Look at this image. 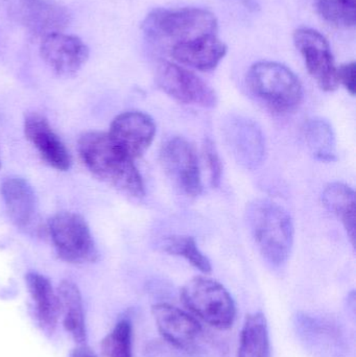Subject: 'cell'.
I'll list each match as a JSON object with an SVG mask.
<instances>
[{
  "label": "cell",
  "instance_id": "9",
  "mask_svg": "<svg viewBox=\"0 0 356 357\" xmlns=\"http://www.w3.org/2000/svg\"><path fill=\"white\" fill-rule=\"evenodd\" d=\"M160 163L173 182L189 197L202 193L200 163L194 146L183 137H171L161 146Z\"/></svg>",
  "mask_w": 356,
  "mask_h": 357
},
{
  "label": "cell",
  "instance_id": "8",
  "mask_svg": "<svg viewBox=\"0 0 356 357\" xmlns=\"http://www.w3.org/2000/svg\"><path fill=\"white\" fill-rule=\"evenodd\" d=\"M293 37L307 71L318 86L326 92L338 89V67L327 39L311 27H299Z\"/></svg>",
  "mask_w": 356,
  "mask_h": 357
},
{
  "label": "cell",
  "instance_id": "11",
  "mask_svg": "<svg viewBox=\"0 0 356 357\" xmlns=\"http://www.w3.org/2000/svg\"><path fill=\"white\" fill-rule=\"evenodd\" d=\"M8 15L29 33L45 37L60 33L68 25L70 15L64 6L50 0H2Z\"/></svg>",
  "mask_w": 356,
  "mask_h": 357
},
{
  "label": "cell",
  "instance_id": "28",
  "mask_svg": "<svg viewBox=\"0 0 356 357\" xmlns=\"http://www.w3.org/2000/svg\"><path fill=\"white\" fill-rule=\"evenodd\" d=\"M69 357H98L95 352L92 351L87 346L81 345L75 348L69 354Z\"/></svg>",
  "mask_w": 356,
  "mask_h": 357
},
{
  "label": "cell",
  "instance_id": "19",
  "mask_svg": "<svg viewBox=\"0 0 356 357\" xmlns=\"http://www.w3.org/2000/svg\"><path fill=\"white\" fill-rule=\"evenodd\" d=\"M56 296L59 312L62 314L65 329L79 345H84L87 337L83 300L79 287L71 281H62L59 285Z\"/></svg>",
  "mask_w": 356,
  "mask_h": 357
},
{
  "label": "cell",
  "instance_id": "24",
  "mask_svg": "<svg viewBox=\"0 0 356 357\" xmlns=\"http://www.w3.org/2000/svg\"><path fill=\"white\" fill-rule=\"evenodd\" d=\"M163 250L171 255L183 257L204 274H209L212 270L210 260L200 251L194 237L181 235L167 237L163 243Z\"/></svg>",
  "mask_w": 356,
  "mask_h": 357
},
{
  "label": "cell",
  "instance_id": "4",
  "mask_svg": "<svg viewBox=\"0 0 356 357\" xmlns=\"http://www.w3.org/2000/svg\"><path fill=\"white\" fill-rule=\"evenodd\" d=\"M144 35L153 43L171 46L217 33L212 13L201 8H157L144 19Z\"/></svg>",
  "mask_w": 356,
  "mask_h": 357
},
{
  "label": "cell",
  "instance_id": "26",
  "mask_svg": "<svg viewBox=\"0 0 356 357\" xmlns=\"http://www.w3.org/2000/svg\"><path fill=\"white\" fill-rule=\"evenodd\" d=\"M203 156L208 167L211 186L219 187L223 175V165L215 144L209 138L205 139L203 144Z\"/></svg>",
  "mask_w": 356,
  "mask_h": 357
},
{
  "label": "cell",
  "instance_id": "7",
  "mask_svg": "<svg viewBox=\"0 0 356 357\" xmlns=\"http://www.w3.org/2000/svg\"><path fill=\"white\" fill-rule=\"evenodd\" d=\"M156 84L167 96L185 105L215 108L217 96L204 79L169 61H160L156 67Z\"/></svg>",
  "mask_w": 356,
  "mask_h": 357
},
{
  "label": "cell",
  "instance_id": "3",
  "mask_svg": "<svg viewBox=\"0 0 356 357\" xmlns=\"http://www.w3.org/2000/svg\"><path fill=\"white\" fill-rule=\"evenodd\" d=\"M249 92L278 114L296 110L303 100L300 79L286 65L272 61L255 63L246 77Z\"/></svg>",
  "mask_w": 356,
  "mask_h": 357
},
{
  "label": "cell",
  "instance_id": "20",
  "mask_svg": "<svg viewBox=\"0 0 356 357\" xmlns=\"http://www.w3.org/2000/svg\"><path fill=\"white\" fill-rule=\"evenodd\" d=\"M325 207L338 218L346 230L351 243H355V192L344 183L334 182L326 186L322 195Z\"/></svg>",
  "mask_w": 356,
  "mask_h": 357
},
{
  "label": "cell",
  "instance_id": "27",
  "mask_svg": "<svg viewBox=\"0 0 356 357\" xmlns=\"http://www.w3.org/2000/svg\"><path fill=\"white\" fill-rule=\"evenodd\" d=\"M355 62L343 64L338 68L339 84H342L351 96H355Z\"/></svg>",
  "mask_w": 356,
  "mask_h": 357
},
{
  "label": "cell",
  "instance_id": "6",
  "mask_svg": "<svg viewBox=\"0 0 356 357\" xmlns=\"http://www.w3.org/2000/svg\"><path fill=\"white\" fill-rule=\"evenodd\" d=\"M49 232L59 256L70 264L96 261L98 249L86 220L73 212H60L49 222Z\"/></svg>",
  "mask_w": 356,
  "mask_h": 357
},
{
  "label": "cell",
  "instance_id": "1",
  "mask_svg": "<svg viewBox=\"0 0 356 357\" xmlns=\"http://www.w3.org/2000/svg\"><path fill=\"white\" fill-rule=\"evenodd\" d=\"M79 152L86 167L95 177L127 197H144V180L134 165V159L118 148L108 133L84 134L79 140Z\"/></svg>",
  "mask_w": 356,
  "mask_h": 357
},
{
  "label": "cell",
  "instance_id": "10",
  "mask_svg": "<svg viewBox=\"0 0 356 357\" xmlns=\"http://www.w3.org/2000/svg\"><path fill=\"white\" fill-rule=\"evenodd\" d=\"M223 136L238 165L247 169H255L263 165L267 153L265 138L254 121L232 115L224 123Z\"/></svg>",
  "mask_w": 356,
  "mask_h": 357
},
{
  "label": "cell",
  "instance_id": "25",
  "mask_svg": "<svg viewBox=\"0 0 356 357\" xmlns=\"http://www.w3.org/2000/svg\"><path fill=\"white\" fill-rule=\"evenodd\" d=\"M102 354L106 357H134L133 328L129 320L119 321L102 340Z\"/></svg>",
  "mask_w": 356,
  "mask_h": 357
},
{
  "label": "cell",
  "instance_id": "18",
  "mask_svg": "<svg viewBox=\"0 0 356 357\" xmlns=\"http://www.w3.org/2000/svg\"><path fill=\"white\" fill-rule=\"evenodd\" d=\"M27 289L35 303L36 318L42 331L52 335L60 316L58 296L49 279L38 273H29L25 277Z\"/></svg>",
  "mask_w": 356,
  "mask_h": 357
},
{
  "label": "cell",
  "instance_id": "5",
  "mask_svg": "<svg viewBox=\"0 0 356 357\" xmlns=\"http://www.w3.org/2000/svg\"><path fill=\"white\" fill-rule=\"evenodd\" d=\"M182 302L199 319L213 328L227 331L233 326L236 306L221 283L204 276L188 280L181 289Z\"/></svg>",
  "mask_w": 356,
  "mask_h": 357
},
{
  "label": "cell",
  "instance_id": "17",
  "mask_svg": "<svg viewBox=\"0 0 356 357\" xmlns=\"http://www.w3.org/2000/svg\"><path fill=\"white\" fill-rule=\"evenodd\" d=\"M2 197L12 222L19 228H26L37 212L35 191L26 180L8 177L2 183Z\"/></svg>",
  "mask_w": 356,
  "mask_h": 357
},
{
  "label": "cell",
  "instance_id": "15",
  "mask_svg": "<svg viewBox=\"0 0 356 357\" xmlns=\"http://www.w3.org/2000/svg\"><path fill=\"white\" fill-rule=\"evenodd\" d=\"M171 56L182 65L200 71L215 69L225 58L228 47L217 33L201 36L171 46Z\"/></svg>",
  "mask_w": 356,
  "mask_h": 357
},
{
  "label": "cell",
  "instance_id": "12",
  "mask_svg": "<svg viewBox=\"0 0 356 357\" xmlns=\"http://www.w3.org/2000/svg\"><path fill=\"white\" fill-rule=\"evenodd\" d=\"M40 54L48 67L60 77L81 70L89 58V48L77 36L52 33L42 38Z\"/></svg>",
  "mask_w": 356,
  "mask_h": 357
},
{
  "label": "cell",
  "instance_id": "22",
  "mask_svg": "<svg viewBox=\"0 0 356 357\" xmlns=\"http://www.w3.org/2000/svg\"><path fill=\"white\" fill-rule=\"evenodd\" d=\"M303 137L311 154L322 162H332L338 156L334 128L327 119L314 117L303 127Z\"/></svg>",
  "mask_w": 356,
  "mask_h": 357
},
{
  "label": "cell",
  "instance_id": "13",
  "mask_svg": "<svg viewBox=\"0 0 356 357\" xmlns=\"http://www.w3.org/2000/svg\"><path fill=\"white\" fill-rule=\"evenodd\" d=\"M108 135L127 156L139 158L154 142L156 125L150 115L129 111L115 117Z\"/></svg>",
  "mask_w": 356,
  "mask_h": 357
},
{
  "label": "cell",
  "instance_id": "23",
  "mask_svg": "<svg viewBox=\"0 0 356 357\" xmlns=\"http://www.w3.org/2000/svg\"><path fill=\"white\" fill-rule=\"evenodd\" d=\"M356 0H316L318 14L338 29H353L356 23Z\"/></svg>",
  "mask_w": 356,
  "mask_h": 357
},
{
  "label": "cell",
  "instance_id": "2",
  "mask_svg": "<svg viewBox=\"0 0 356 357\" xmlns=\"http://www.w3.org/2000/svg\"><path fill=\"white\" fill-rule=\"evenodd\" d=\"M247 222L263 257L274 266L286 264L295 237L290 213L271 199H255L247 209Z\"/></svg>",
  "mask_w": 356,
  "mask_h": 357
},
{
  "label": "cell",
  "instance_id": "16",
  "mask_svg": "<svg viewBox=\"0 0 356 357\" xmlns=\"http://www.w3.org/2000/svg\"><path fill=\"white\" fill-rule=\"evenodd\" d=\"M24 132L27 139L37 149L40 156L49 167L56 171L69 169L70 155L59 136L52 131L45 117L37 113L27 115L24 121Z\"/></svg>",
  "mask_w": 356,
  "mask_h": 357
},
{
  "label": "cell",
  "instance_id": "21",
  "mask_svg": "<svg viewBox=\"0 0 356 357\" xmlns=\"http://www.w3.org/2000/svg\"><path fill=\"white\" fill-rule=\"evenodd\" d=\"M236 357H271L269 326L263 312L246 317Z\"/></svg>",
  "mask_w": 356,
  "mask_h": 357
},
{
  "label": "cell",
  "instance_id": "14",
  "mask_svg": "<svg viewBox=\"0 0 356 357\" xmlns=\"http://www.w3.org/2000/svg\"><path fill=\"white\" fill-rule=\"evenodd\" d=\"M152 314L160 335L171 345L183 351H194L201 341L203 329L196 318L177 306L157 303Z\"/></svg>",
  "mask_w": 356,
  "mask_h": 357
}]
</instances>
